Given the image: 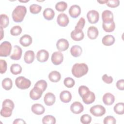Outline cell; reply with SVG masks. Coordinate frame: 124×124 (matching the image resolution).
I'll use <instances>...</instances> for the list:
<instances>
[{
	"label": "cell",
	"mask_w": 124,
	"mask_h": 124,
	"mask_svg": "<svg viewBox=\"0 0 124 124\" xmlns=\"http://www.w3.org/2000/svg\"><path fill=\"white\" fill-rule=\"evenodd\" d=\"M102 100L105 105L110 106L114 103L115 101V97L112 93H107L103 95Z\"/></svg>",
	"instance_id": "ac0fdd59"
},
{
	"label": "cell",
	"mask_w": 124,
	"mask_h": 124,
	"mask_svg": "<svg viewBox=\"0 0 124 124\" xmlns=\"http://www.w3.org/2000/svg\"><path fill=\"white\" fill-rule=\"evenodd\" d=\"M67 7V4L64 1L58 2L55 5V9L59 12L64 11Z\"/></svg>",
	"instance_id": "8d00e7d4"
},
{
	"label": "cell",
	"mask_w": 124,
	"mask_h": 124,
	"mask_svg": "<svg viewBox=\"0 0 124 124\" xmlns=\"http://www.w3.org/2000/svg\"><path fill=\"white\" fill-rule=\"evenodd\" d=\"M13 110L10 108L7 107H2L0 110V115L4 117H9L12 114Z\"/></svg>",
	"instance_id": "d6a6232c"
},
{
	"label": "cell",
	"mask_w": 124,
	"mask_h": 124,
	"mask_svg": "<svg viewBox=\"0 0 124 124\" xmlns=\"http://www.w3.org/2000/svg\"><path fill=\"white\" fill-rule=\"evenodd\" d=\"M10 71L13 75H18L22 72V67L17 63H13L10 67Z\"/></svg>",
	"instance_id": "4dcf8cb0"
},
{
	"label": "cell",
	"mask_w": 124,
	"mask_h": 124,
	"mask_svg": "<svg viewBox=\"0 0 124 124\" xmlns=\"http://www.w3.org/2000/svg\"><path fill=\"white\" fill-rule=\"evenodd\" d=\"M19 1H20V2H28V1H29V0H26V1H22V0H19Z\"/></svg>",
	"instance_id": "db71d44e"
},
{
	"label": "cell",
	"mask_w": 124,
	"mask_h": 124,
	"mask_svg": "<svg viewBox=\"0 0 124 124\" xmlns=\"http://www.w3.org/2000/svg\"><path fill=\"white\" fill-rule=\"evenodd\" d=\"M83 102L86 104H90L93 103L95 99V95L94 93L89 91L81 97Z\"/></svg>",
	"instance_id": "7c38bea8"
},
{
	"label": "cell",
	"mask_w": 124,
	"mask_h": 124,
	"mask_svg": "<svg viewBox=\"0 0 124 124\" xmlns=\"http://www.w3.org/2000/svg\"><path fill=\"white\" fill-rule=\"evenodd\" d=\"M52 62L55 65H58L62 63L63 60V54L60 51H55L51 55Z\"/></svg>",
	"instance_id": "52a82bcc"
},
{
	"label": "cell",
	"mask_w": 124,
	"mask_h": 124,
	"mask_svg": "<svg viewBox=\"0 0 124 124\" xmlns=\"http://www.w3.org/2000/svg\"><path fill=\"white\" fill-rule=\"evenodd\" d=\"M70 110L74 114H80L84 110L83 105L79 102L76 101L73 102L70 106Z\"/></svg>",
	"instance_id": "8fae6325"
},
{
	"label": "cell",
	"mask_w": 124,
	"mask_h": 124,
	"mask_svg": "<svg viewBox=\"0 0 124 124\" xmlns=\"http://www.w3.org/2000/svg\"><path fill=\"white\" fill-rule=\"evenodd\" d=\"M14 124H26V122L24 121L23 119H19V118H18V119H16L14 120V121L13 122V123Z\"/></svg>",
	"instance_id": "f907efd6"
},
{
	"label": "cell",
	"mask_w": 124,
	"mask_h": 124,
	"mask_svg": "<svg viewBox=\"0 0 124 124\" xmlns=\"http://www.w3.org/2000/svg\"><path fill=\"white\" fill-rule=\"evenodd\" d=\"M0 35H1L0 40H2L3 36H4V31H3V28L1 27H0Z\"/></svg>",
	"instance_id": "816d5d0a"
},
{
	"label": "cell",
	"mask_w": 124,
	"mask_h": 124,
	"mask_svg": "<svg viewBox=\"0 0 124 124\" xmlns=\"http://www.w3.org/2000/svg\"><path fill=\"white\" fill-rule=\"evenodd\" d=\"M49 58V53L45 49L39 50L36 54V59L39 62H44L47 61Z\"/></svg>",
	"instance_id": "9c48e42d"
},
{
	"label": "cell",
	"mask_w": 124,
	"mask_h": 124,
	"mask_svg": "<svg viewBox=\"0 0 124 124\" xmlns=\"http://www.w3.org/2000/svg\"><path fill=\"white\" fill-rule=\"evenodd\" d=\"M106 4L109 7L115 8L119 5L120 1L119 0H108Z\"/></svg>",
	"instance_id": "7bdbcfd3"
},
{
	"label": "cell",
	"mask_w": 124,
	"mask_h": 124,
	"mask_svg": "<svg viewBox=\"0 0 124 124\" xmlns=\"http://www.w3.org/2000/svg\"><path fill=\"white\" fill-rule=\"evenodd\" d=\"M1 84L2 88L6 91L11 90L13 86V81L11 78H8L3 79Z\"/></svg>",
	"instance_id": "f546056e"
},
{
	"label": "cell",
	"mask_w": 124,
	"mask_h": 124,
	"mask_svg": "<svg viewBox=\"0 0 124 124\" xmlns=\"http://www.w3.org/2000/svg\"><path fill=\"white\" fill-rule=\"evenodd\" d=\"M58 24L61 27H66L69 22V19L68 16L64 13L60 14L57 18Z\"/></svg>",
	"instance_id": "ba28073f"
},
{
	"label": "cell",
	"mask_w": 124,
	"mask_h": 124,
	"mask_svg": "<svg viewBox=\"0 0 124 124\" xmlns=\"http://www.w3.org/2000/svg\"><path fill=\"white\" fill-rule=\"evenodd\" d=\"M102 28L104 31L106 32H112L115 29V22L114 21L110 22H103Z\"/></svg>",
	"instance_id": "4316f807"
},
{
	"label": "cell",
	"mask_w": 124,
	"mask_h": 124,
	"mask_svg": "<svg viewBox=\"0 0 124 124\" xmlns=\"http://www.w3.org/2000/svg\"><path fill=\"white\" fill-rule=\"evenodd\" d=\"M89 91H90V90L88 88V87H87L86 86H84V85H81V86H79L78 88V93H79V95L81 96V97L85 93H86Z\"/></svg>",
	"instance_id": "7dc6e473"
},
{
	"label": "cell",
	"mask_w": 124,
	"mask_h": 124,
	"mask_svg": "<svg viewBox=\"0 0 124 124\" xmlns=\"http://www.w3.org/2000/svg\"><path fill=\"white\" fill-rule=\"evenodd\" d=\"M82 50L80 46L78 45L73 46L70 49V53L74 57H78L82 54Z\"/></svg>",
	"instance_id": "f1b7e54d"
},
{
	"label": "cell",
	"mask_w": 124,
	"mask_h": 124,
	"mask_svg": "<svg viewBox=\"0 0 124 124\" xmlns=\"http://www.w3.org/2000/svg\"><path fill=\"white\" fill-rule=\"evenodd\" d=\"M98 2L101 3V4H104V3H106L107 2V0H98L97 1Z\"/></svg>",
	"instance_id": "f5cc1de1"
},
{
	"label": "cell",
	"mask_w": 124,
	"mask_h": 124,
	"mask_svg": "<svg viewBox=\"0 0 124 124\" xmlns=\"http://www.w3.org/2000/svg\"><path fill=\"white\" fill-rule=\"evenodd\" d=\"M44 100L45 104L48 106L53 105L55 102V95L52 93H47L44 96Z\"/></svg>",
	"instance_id": "2e32d148"
},
{
	"label": "cell",
	"mask_w": 124,
	"mask_h": 124,
	"mask_svg": "<svg viewBox=\"0 0 124 124\" xmlns=\"http://www.w3.org/2000/svg\"><path fill=\"white\" fill-rule=\"evenodd\" d=\"M87 18L90 23L95 24L99 20V13L94 10H90L87 14Z\"/></svg>",
	"instance_id": "8992f818"
},
{
	"label": "cell",
	"mask_w": 124,
	"mask_h": 124,
	"mask_svg": "<svg viewBox=\"0 0 124 124\" xmlns=\"http://www.w3.org/2000/svg\"><path fill=\"white\" fill-rule=\"evenodd\" d=\"M32 41V38L30 35L24 34L20 37L19 43L22 46L27 47L31 45Z\"/></svg>",
	"instance_id": "7402d4cb"
},
{
	"label": "cell",
	"mask_w": 124,
	"mask_h": 124,
	"mask_svg": "<svg viewBox=\"0 0 124 124\" xmlns=\"http://www.w3.org/2000/svg\"><path fill=\"white\" fill-rule=\"evenodd\" d=\"M69 46L68 41L64 38L59 39L56 43L57 48L60 51H64L66 50Z\"/></svg>",
	"instance_id": "30bf717a"
},
{
	"label": "cell",
	"mask_w": 124,
	"mask_h": 124,
	"mask_svg": "<svg viewBox=\"0 0 124 124\" xmlns=\"http://www.w3.org/2000/svg\"><path fill=\"white\" fill-rule=\"evenodd\" d=\"M41 9L42 6L36 4H32L30 6V12L33 14H37L40 13Z\"/></svg>",
	"instance_id": "74e56055"
},
{
	"label": "cell",
	"mask_w": 124,
	"mask_h": 124,
	"mask_svg": "<svg viewBox=\"0 0 124 124\" xmlns=\"http://www.w3.org/2000/svg\"><path fill=\"white\" fill-rule=\"evenodd\" d=\"M43 92L38 88L37 87H34L30 92V98L33 100H38L42 96Z\"/></svg>",
	"instance_id": "5bb4252c"
},
{
	"label": "cell",
	"mask_w": 124,
	"mask_h": 124,
	"mask_svg": "<svg viewBox=\"0 0 124 124\" xmlns=\"http://www.w3.org/2000/svg\"><path fill=\"white\" fill-rule=\"evenodd\" d=\"M2 107H7L10 108L12 109H14L15 108V104L13 101L9 99H6L3 101Z\"/></svg>",
	"instance_id": "b9f144b4"
},
{
	"label": "cell",
	"mask_w": 124,
	"mask_h": 124,
	"mask_svg": "<svg viewBox=\"0 0 124 124\" xmlns=\"http://www.w3.org/2000/svg\"><path fill=\"white\" fill-rule=\"evenodd\" d=\"M116 87L119 90L123 91L124 89V80L123 79L118 80L116 84Z\"/></svg>",
	"instance_id": "681fc988"
},
{
	"label": "cell",
	"mask_w": 124,
	"mask_h": 124,
	"mask_svg": "<svg viewBox=\"0 0 124 124\" xmlns=\"http://www.w3.org/2000/svg\"><path fill=\"white\" fill-rule=\"evenodd\" d=\"M63 83L66 87L71 88L75 85V81L72 78L70 77H67L64 78L63 80Z\"/></svg>",
	"instance_id": "ab89813d"
},
{
	"label": "cell",
	"mask_w": 124,
	"mask_h": 124,
	"mask_svg": "<svg viewBox=\"0 0 124 124\" xmlns=\"http://www.w3.org/2000/svg\"><path fill=\"white\" fill-rule=\"evenodd\" d=\"M12 50L11 44L8 41H4L0 45V56L7 57L10 55Z\"/></svg>",
	"instance_id": "277c9868"
},
{
	"label": "cell",
	"mask_w": 124,
	"mask_h": 124,
	"mask_svg": "<svg viewBox=\"0 0 124 124\" xmlns=\"http://www.w3.org/2000/svg\"><path fill=\"white\" fill-rule=\"evenodd\" d=\"M31 109L32 112L36 115L43 114L45 111L44 107L41 104H34L32 105Z\"/></svg>",
	"instance_id": "ffe728a7"
},
{
	"label": "cell",
	"mask_w": 124,
	"mask_h": 124,
	"mask_svg": "<svg viewBox=\"0 0 124 124\" xmlns=\"http://www.w3.org/2000/svg\"><path fill=\"white\" fill-rule=\"evenodd\" d=\"M48 78L52 82H58L61 78V75L57 71H52L49 74Z\"/></svg>",
	"instance_id": "d4e9b609"
},
{
	"label": "cell",
	"mask_w": 124,
	"mask_h": 124,
	"mask_svg": "<svg viewBox=\"0 0 124 124\" xmlns=\"http://www.w3.org/2000/svg\"><path fill=\"white\" fill-rule=\"evenodd\" d=\"M85 24V19L83 17H80L78 21V22L76 26H75V29L82 30V29L84 28Z\"/></svg>",
	"instance_id": "f6af8a7d"
},
{
	"label": "cell",
	"mask_w": 124,
	"mask_h": 124,
	"mask_svg": "<svg viewBox=\"0 0 124 124\" xmlns=\"http://www.w3.org/2000/svg\"><path fill=\"white\" fill-rule=\"evenodd\" d=\"M84 37V32L82 30L75 29L71 32V38L76 41H79L82 40Z\"/></svg>",
	"instance_id": "4fadbf2b"
},
{
	"label": "cell",
	"mask_w": 124,
	"mask_h": 124,
	"mask_svg": "<svg viewBox=\"0 0 124 124\" xmlns=\"http://www.w3.org/2000/svg\"><path fill=\"white\" fill-rule=\"evenodd\" d=\"M102 19L103 22H110L113 21V14L112 12L108 10L103 11L102 13Z\"/></svg>",
	"instance_id": "d6986e66"
},
{
	"label": "cell",
	"mask_w": 124,
	"mask_h": 124,
	"mask_svg": "<svg viewBox=\"0 0 124 124\" xmlns=\"http://www.w3.org/2000/svg\"><path fill=\"white\" fill-rule=\"evenodd\" d=\"M47 86V83L46 81L45 80L41 79L37 81V82L35 84L34 87H37L41 90H42L43 92L46 90Z\"/></svg>",
	"instance_id": "d590c367"
},
{
	"label": "cell",
	"mask_w": 124,
	"mask_h": 124,
	"mask_svg": "<svg viewBox=\"0 0 124 124\" xmlns=\"http://www.w3.org/2000/svg\"><path fill=\"white\" fill-rule=\"evenodd\" d=\"M9 23V17L5 14H1L0 15V26L2 28H6Z\"/></svg>",
	"instance_id": "e575fe53"
},
{
	"label": "cell",
	"mask_w": 124,
	"mask_h": 124,
	"mask_svg": "<svg viewBox=\"0 0 124 124\" xmlns=\"http://www.w3.org/2000/svg\"><path fill=\"white\" fill-rule=\"evenodd\" d=\"M60 98L62 102L67 103L71 100L72 94L69 91L64 90L60 93Z\"/></svg>",
	"instance_id": "603a6c76"
},
{
	"label": "cell",
	"mask_w": 124,
	"mask_h": 124,
	"mask_svg": "<svg viewBox=\"0 0 124 124\" xmlns=\"http://www.w3.org/2000/svg\"><path fill=\"white\" fill-rule=\"evenodd\" d=\"M114 112L119 114L122 115L124 113V103L123 102H120L116 104L113 108Z\"/></svg>",
	"instance_id": "1f68e13d"
},
{
	"label": "cell",
	"mask_w": 124,
	"mask_h": 124,
	"mask_svg": "<svg viewBox=\"0 0 124 124\" xmlns=\"http://www.w3.org/2000/svg\"><path fill=\"white\" fill-rule=\"evenodd\" d=\"M99 34L97 28L94 26H90L87 31V35L89 39L91 40L95 39Z\"/></svg>",
	"instance_id": "44dd1931"
},
{
	"label": "cell",
	"mask_w": 124,
	"mask_h": 124,
	"mask_svg": "<svg viewBox=\"0 0 124 124\" xmlns=\"http://www.w3.org/2000/svg\"><path fill=\"white\" fill-rule=\"evenodd\" d=\"M22 54V48L17 45L14 46V52L10 56V58L13 60H19L20 59Z\"/></svg>",
	"instance_id": "e0dca14e"
},
{
	"label": "cell",
	"mask_w": 124,
	"mask_h": 124,
	"mask_svg": "<svg viewBox=\"0 0 124 124\" xmlns=\"http://www.w3.org/2000/svg\"><path fill=\"white\" fill-rule=\"evenodd\" d=\"M56 122V118L52 115H46L42 119V123L44 124H55Z\"/></svg>",
	"instance_id": "836d02e7"
},
{
	"label": "cell",
	"mask_w": 124,
	"mask_h": 124,
	"mask_svg": "<svg viewBox=\"0 0 124 124\" xmlns=\"http://www.w3.org/2000/svg\"><path fill=\"white\" fill-rule=\"evenodd\" d=\"M90 112L95 117H100L105 114L106 108L102 105H96L90 108Z\"/></svg>",
	"instance_id": "5b68a950"
},
{
	"label": "cell",
	"mask_w": 124,
	"mask_h": 124,
	"mask_svg": "<svg viewBox=\"0 0 124 124\" xmlns=\"http://www.w3.org/2000/svg\"><path fill=\"white\" fill-rule=\"evenodd\" d=\"M88 66L84 63H76L72 68L73 75L77 78H81L85 75L88 72Z\"/></svg>",
	"instance_id": "6da1fadb"
},
{
	"label": "cell",
	"mask_w": 124,
	"mask_h": 124,
	"mask_svg": "<svg viewBox=\"0 0 124 124\" xmlns=\"http://www.w3.org/2000/svg\"><path fill=\"white\" fill-rule=\"evenodd\" d=\"M115 39L113 36L111 35H106L104 36L102 39V44L106 46H110L113 45L115 42Z\"/></svg>",
	"instance_id": "484cf974"
},
{
	"label": "cell",
	"mask_w": 124,
	"mask_h": 124,
	"mask_svg": "<svg viewBox=\"0 0 124 124\" xmlns=\"http://www.w3.org/2000/svg\"><path fill=\"white\" fill-rule=\"evenodd\" d=\"M27 13V9L25 6L18 5L13 10L12 14V18L15 22H22Z\"/></svg>",
	"instance_id": "7a4b0ae2"
},
{
	"label": "cell",
	"mask_w": 124,
	"mask_h": 124,
	"mask_svg": "<svg viewBox=\"0 0 124 124\" xmlns=\"http://www.w3.org/2000/svg\"><path fill=\"white\" fill-rule=\"evenodd\" d=\"M92 121V117L87 114L82 115L80 117V122L83 124H89Z\"/></svg>",
	"instance_id": "60d3db41"
},
{
	"label": "cell",
	"mask_w": 124,
	"mask_h": 124,
	"mask_svg": "<svg viewBox=\"0 0 124 124\" xmlns=\"http://www.w3.org/2000/svg\"><path fill=\"white\" fill-rule=\"evenodd\" d=\"M115 118L112 116H108L104 119L103 123L105 124H116Z\"/></svg>",
	"instance_id": "ee69618b"
},
{
	"label": "cell",
	"mask_w": 124,
	"mask_h": 124,
	"mask_svg": "<svg viewBox=\"0 0 124 124\" xmlns=\"http://www.w3.org/2000/svg\"><path fill=\"white\" fill-rule=\"evenodd\" d=\"M7 62L4 60L0 59V73L1 74L4 73L7 70Z\"/></svg>",
	"instance_id": "bcb514c9"
},
{
	"label": "cell",
	"mask_w": 124,
	"mask_h": 124,
	"mask_svg": "<svg viewBox=\"0 0 124 124\" xmlns=\"http://www.w3.org/2000/svg\"><path fill=\"white\" fill-rule=\"evenodd\" d=\"M15 84L18 88L21 90H25L31 86V81L24 77L20 76L16 79Z\"/></svg>",
	"instance_id": "3957f363"
},
{
	"label": "cell",
	"mask_w": 124,
	"mask_h": 124,
	"mask_svg": "<svg viewBox=\"0 0 124 124\" xmlns=\"http://www.w3.org/2000/svg\"><path fill=\"white\" fill-rule=\"evenodd\" d=\"M22 32V28L19 26H15L10 30V33L13 36H17Z\"/></svg>",
	"instance_id": "f35d334b"
},
{
	"label": "cell",
	"mask_w": 124,
	"mask_h": 124,
	"mask_svg": "<svg viewBox=\"0 0 124 124\" xmlns=\"http://www.w3.org/2000/svg\"><path fill=\"white\" fill-rule=\"evenodd\" d=\"M43 15L44 17L46 19L51 20L53 19L55 16V12L52 9L50 8H46L44 10Z\"/></svg>",
	"instance_id": "83f0119b"
},
{
	"label": "cell",
	"mask_w": 124,
	"mask_h": 124,
	"mask_svg": "<svg viewBox=\"0 0 124 124\" xmlns=\"http://www.w3.org/2000/svg\"><path fill=\"white\" fill-rule=\"evenodd\" d=\"M69 14L73 18L78 17L81 13V8L77 4L72 5L69 9Z\"/></svg>",
	"instance_id": "9a60e30c"
},
{
	"label": "cell",
	"mask_w": 124,
	"mask_h": 124,
	"mask_svg": "<svg viewBox=\"0 0 124 124\" xmlns=\"http://www.w3.org/2000/svg\"><path fill=\"white\" fill-rule=\"evenodd\" d=\"M35 54L32 50H28L24 54V60L26 63H31L33 62Z\"/></svg>",
	"instance_id": "cb8c5ba5"
},
{
	"label": "cell",
	"mask_w": 124,
	"mask_h": 124,
	"mask_svg": "<svg viewBox=\"0 0 124 124\" xmlns=\"http://www.w3.org/2000/svg\"><path fill=\"white\" fill-rule=\"evenodd\" d=\"M103 81L107 84H110L113 81V78L111 76H108L106 74L103 75L102 77Z\"/></svg>",
	"instance_id": "c3c4849f"
}]
</instances>
